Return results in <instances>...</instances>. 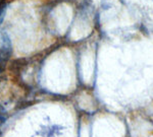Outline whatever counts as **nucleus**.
<instances>
[{
  "instance_id": "2",
  "label": "nucleus",
  "mask_w": 153,
  "mask_h": 137,
  "mask_svg": "<svg viewBox=\"0 0 153 137\" xmlns=\"http://www.w3.org/2000/svg\"><path fill=\"white\" fill-rule=\"evenodd\" d=\"M0 6H1V1H0Z\"/></svg>"
},
{
  "instance_id": "1",
  "label": "nucleus",
  "mask_w": 153,
  "mask_h": 137,
  "mask_svg": "<svg viewBox=\"0 0 153 137\" xmlns=\"http://www.w3.org/2000/svg\"><path fill=\"white\" fill-rule=\"evenodd\" d=\"M5 62V61H3L1 59V58H0V71H1L2 70V67H3V63Z\"/></svg>"
}]
</instances>
